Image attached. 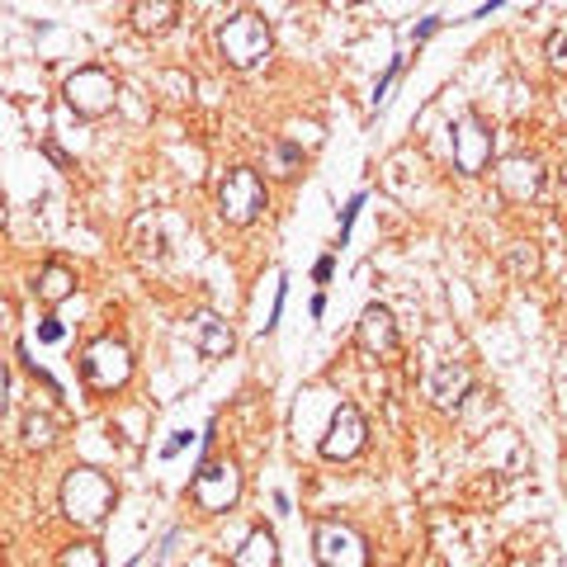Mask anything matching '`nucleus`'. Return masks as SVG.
Wrapping results in <instances>:
<instances>
[{
  "label": "nucleus",
  "instance_id": "21",
  "mask_svg": "<svg viewBox=\"0 0 567 567\" xmlns=\"http://www.w3.org/2000/svg\"><path fill=\"white\" fill-rule=\"evenodd\" d=\"M548 66H554V71H567V29H554V33H548Z\"/></svg>",
  "mask_w": 567,
  "mask_h": 567
},
{
  "label": "nucleus",
  "instance_id": "5",
  "mask_svg": "<svg viewBox=\"0 0 567 567\" xmlns=\"http://www.w3.org/2000/svg\"><path fill=\"white\" fill-rule=\"evenodd\" d=\"M62 100H66L71 114L104 118V114L114 110V100H118V81L104 66H76L66 76V85H62Z\"/></svg>",
  "mask_w": 567,
  "mask_h": 567
},
{
  "label": "nucleus",
  "instance_id": "22",
  "mask_svg": "<svg viewBox=\"0 0 567 567\" xmlns=\"http://www.w3.org/2000/svg\"><path fill=\"white\" fill-rule=\"evenodd\" d=\"M10 412V369H6V360H0V416Z\"/></svg>",
  "mask_w": 567,
  "mask_h": 567
},
{
  "label": "nucleus",
  "instance_id": "4",
  "mask_svg": "<svg viewBox=\"0 0 567 567\" xmlns=\"http://www.w3.org/2000/svg\"><path fill=\"white\" fill-rule=\"evenodd\" d=\"M81 374L95 393H118V388L133 379V350L123 346L118 336H100V341H91L81 354Z\"/></svg>",
  "mask_w": 567,
  "mask_h": 567
},
{
  "label": "nucleus",
  "instance_id": "6",
  "mask_svg": "<svg viewBox=\"0 0 567 567\" xmlns=\"http://www.w3.org/2000/svg\"><path fill=\"white\" fill-rule=\"evenodd\" d=\"M189 496L199 511H208V516H223V511H233L241 502V468L233 458H208V464L194 473Z\"/></svg>",
  "mask_w": 567,
  "mask_h": 567
},
{
  "label": "nucleus",
  "instance_id": "14",
  "mask_svg": "<svg viewBox=\"0 0 567 567\" xmlns=\"http://www.w3.org/2000/svg\"><path fill=\"white\" fill-rule=\"evenodd\" d=\"M233 567H279V539L270 525H256L233 554Z\"/></svg>",
  "mask_w": 567,
  "mask_h": 567
},
{
  "label": "nucleus",
  "instance_id": "15",
  "mask_svg": "<svg viewBox=\"0 0 567 567\" xmlns=\"http://www.w3.org/2000/svg\"><path fill=\"white\" fill-rule=\"evenodd\" d=\"M128 20L137 33H162L181 20V6L175 0H137V6H128Z\"/></svg>",
  "mask_w": 567,
  "mask_h": 567
},
{
  "label": "nucleus",
  "instance_id": "17",
  "mask_svg": "<svg viewBox=\"0 0 567 567\" xmlns=\"http://www.w3.org/2000/svg\"><path fill=\"white\" fill-rule=\"evenodd\" d=\"M24 445L29 450H52L58 445V421H52L48 412H29L24 416Z\"/></svg>",
  "mask_w": 567,
  "mask_h": 567
},
{
  "label": "nucleus",
  "instance_id": "11",
  "mask_svg": "<svg viewBox=\"0 0 567 567\" xmlns=\"http://www.w3.org/2000/svg\"><path fill=\"white\" fill-rule=\"evenodd\" d=\"M473 393V369L464 360H440L431 364V374H425V398H431L440 412H454L458 402Z\"/></svg>",
  "mask_w": 567,
  "mask_h": 567
},
{
  "label": "nucleus",
  "instance_id": "23",
  "mask_svg": "<svg viewBox=\"0 0 567 567\" xmlns=\"http://www.w3.org/2000/svg\"><path fill=\"white\" fill-rule=\"evenodd\" d=\"M185 445H189V431H175V440H171V445L162 450V458H175V454H181Z\"/></svg>",
  "mask_w": 567,
  "mask_h": 567
},
{
  "label": "nucleus",
  "instance_id": "10",
  "mask_svg": "<svg viewBox=\"0 0 567 567\" xmlns=\"http://www.w3.org/2000/svg\"><path fill=\"white\" fill-rule=\"evenodd\" d=\"M544 166L535 156H506V162H496V189L506 194L511 204H529L544 194Z\"/></svg>",
  "mask_w": 567,
  "mask_h": 567
},
{
  "label": "nucleus",
  "instance_id": "20",
  "mask_svg": "<svg viewBox=\"0 0 567 567\" xmlns=\"http://www.w3.org/2000/svg\"><path fill=\"white\" fill-rule=\"evenodd\" d=\"M511 270H516V275H535L539 270V251H535V246L516 241V251H511Z\"/></svg>",
  "mask_w": 567,
  "mask_h": 567
},
{
  "label": "nucleus",
  "instance_id": "9",
  "mask_svg": "<svg viewBox=\"0 0 567 567\" xmlns=\"http://www.w3.org/2000/svg\"><path fill=\"white\" fill-rule=\"evenodd\" d=\"M369 445V421L364 412L354 402H341L336 406V416L327 425V435H322V458H331V464H346V458H354Z\"/></svg>",
  "mask_w": 567,
  "mask_h": 567
},
{
  "label": "nucleus",
  "instance_id": "13",
  "mask_svg": "<svg viewBox=\"0 0 567 567\" xmlns=\"http://www.w3.org/2000/svg\"><path fill=\"white\" fill-rule=\"evenodd\" d=\"M189 331H194V346H199L204 360H223V354H233V346H237L233 327H227L218 312H194Z\"/></svg>",
  "mask_w": 567,
  "mask_h": 567
},
{
  "label": "nucleus",
  "instance_id": "7",
  "mask_svg": "<svg viewBox=\"0 0 567 567\" xmlns=\"http://www.w3.org/2000/svg\"><path fill=\"white\" fill-rule=\"evenodd\" d=\"M312 554H317V567H369V544L346 520H317Z\"/></svg>",
  "mask_w": 567,
  "mask_h": 567
},
{
  "label": "nucleus",
  "instance_id": "1",
  "mask_svg": "<svg viewBox=\"0 0 567 567\" xmlns=\"http://www.w3.org/2000/svg\"><path fill=\"white\" fill-rule=\"evenodd\" d=\"M114 502H118V492H114V483L100 468H71L62 477V511H66L71 525L100 529L104 520H110Z\"/></svg>",
  "mask_w": 567,
  "mask_h": 567
},
{
  "label": "nucleus",
  "instance_id": "12",
  "mask_svg": "<svg viewBox=\"0 0 567 567\" xmlns=\"http://www.w3.org/2000/svg\"><path fill=\"white\" fill-rule=\"evenodd\" d=\"M354 341H360V350L369 354H393L398 350V322H393V312H388L383 303H369L360 312V322H354Z\"/></svg>",
  "mask_w": 567,
  "mask_h": 567
},
{
  "label": "nucleus",
  "instance_id": "18",
  "mask_svg": "<svg viewBox=\"0 0 567 567\" xmlns=\"http://www.w3.org/2000/svg\"><path fill=\"white\" fill-rule=\"evenodd\" d=\"M58 567H104V558H100L95 544H71V548H62Z\"/></svg>",
  "mask_w": 567,
  "mask_h": 567
},
{
  "label": "nucleus",
  "instance_id": "24",
  "mask_svg": "<svg viewBox=\"0 0 567 567\" xmlns=\"http://www.w3.org/2000/svg\"><path fill=\"white\" fill-rule=\"evenodd\" d=\"M43 341H62V327H58V322H52V317H48V322H43Z\"/></svg>",
  "mask_w": 567,
  "mask_h": 567
},
{
  "label": "nucleus",
  "instance_id": "16",
  "mask_svg": "<svg viewBox=\"0 0 567 567\" xmlns=\"http://www.w3.org/2000/svg\"><path fill=\"white\" fill-rule=\"evenodd\" d=\"M33 289H39V298H43L48 308H62L66 298L76 293V275H71L62 260H48L43 270H39V284H33Z\"/></svg>",
  "mask_w": 567,
  "mask_h": 567
},
{
  "label": "nucleus",
  "instance_id": "3",
  "mask_svg": "<svg viewBox=\"0 0 567 567\" xmlns=\"http://www.w3.org/2000/svg\"><path fill=\"white\" fill-rule=\"evenodd\" d=\"M265 208H270V194H265L260 171L233 166L223 175V185H218V218L227 227H251Z\"/></svg>",
  "mask_w": 567,
  "mask_h": 567
},
{
  "label": "nucleus",
  "instance_id": "8",
  "mask_svg": "<svg viewBox=\"0 0 567 567\" xmlns=\"http://www.w3.org/2000/svg\"><path fill=\"white\" fill-rule=\"evenodd\" d=\"M450 147H454V171L468 175V181L492 166V128L473 110L458 114V123L450 128Z\"/></svg>",
  "mask_w": 567,
  "mask_h": 567
},
{
  "label": "nucleus",
  "instance_id": "2",
  "mask_svg": "<svg viewBox=\"0 0 567 567\" xmlns=\"http://www.w3.org/2000/svg\"><path fill=\"white\" fill-rule=\"evenodd\" d=\"M218 52H223V62H227V66L256 71V66L270 62L275 33H270V24H265L260 14L237 10V14H227V20L218 24Z\"/></svg>",
  "mask_w": 567,
  "mask_h": 567
},
{
  "label": "nucleus",
  "instance_id": "19",
  "mask_svg": "<svg viewBox=\"0 0 567 567\" xmlns=\"http://www.w3.org/2000/svg\"><path fill=\"white\" fill-rule=\"evenodd\" d=\"M298 166H303V152H298L293 142H279V147H270V171L275 175H293Z\"/></svg>",
  "mask_w": 567,
  "mask_h": 567
}]
</instances>
